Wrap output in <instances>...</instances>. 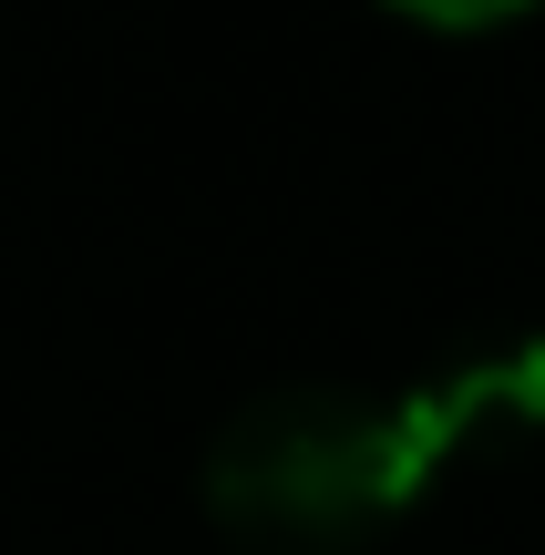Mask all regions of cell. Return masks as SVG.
I'll list each match as a JSON object with an SVG mask.
<instances>
[{
  "label": "cell",
  "instance_id": "cell-1",
  "mask_svg": "<svg viewBox=\"0 0 545 555\" xmlns=\"http://www.w3.org/2000/svg\"><path fill=\"white\" fill-rule=\"evenodd\" d=\"M545 433V330L484 339L412 380H288L217 422L206 515L247 555H361L443 474Z\"/></svg>",
  "mask_w": 545,
  "mask_h": 555
}]
</instances>
